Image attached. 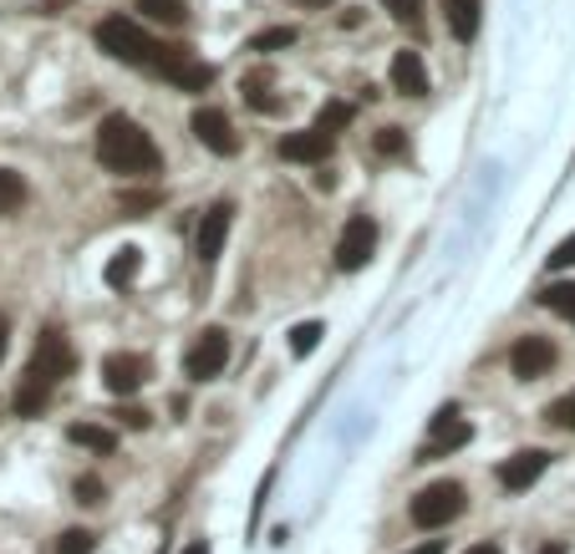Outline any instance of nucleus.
I'll return each mask as SVG.
<instances>
[{
  "instance_id": "nucleus-1",
  "label": "nucleus",
  "mask_w": 575,
  "mask_h": 554,
  "mask_svg": "<svg viewBox=\"0 0 575 554\" xmlns=\"http://www.w3.org/2000/svg\"><path fill=\"white\" fill-rule=\"evenodd\" d=\"M77 371V351L56 326H46L36 336V351H31L26 371H21V387H15V417H41V408L52 402L56 382Z\"/></svg>"
},
{
  "instance_id": "nucleus-2",
  "label": "nucleus",
  "mask_w": 575,
  "mask_h": 554,
  "mask_svg": "<svg viewBox=\"0 0 575 554\" xmlns=\"http://www.w3.org/2000/svg\"><path fill=\"white\" fill-rule=\"evenodd\" d=\"M97 163L112 173H159L163 153L133 118L112 112V118H102V128H97Z\"/></svg>"
},
{
  "instance_id": "nucleus-3",
  "label": "nucleus",
  "mask_w": 575,
  "mask_h": 554,
  "mask_svg": "<svg viewBox=\"0 0 575 554\" xmlns=\"http://www.w3.org/2000/svg\"><path fill=\"white\" fill-rule=\"evenodd\" d=\"M97 46L108 56H118V62H128V66H159V56H163V46L153 36H148L138 21H128V15H108V21H97Z\"/></svg>"
},
{
  "instance_id": "nucleus-4",
  "label": "nucleus",
  "mask_w": 575,
  "mask_h": 554,
  "mask_svg": "<svg viewBox=\"0 0 575 554\" xmlns=\"http://www.w3.org/2000/svg\"><path fill=\"white\" fill-rule=\"evenodd\" d=\"M464 509H468L464 484H454V478H438V484H428V489L413 499V524L417 529H443V524H454Z\"/></svg>"
},
{
  "instance_id": "nucleus-5",
  "label": "nucleus",
  "mask_w": 575,
  "mask_h": 554,
  "mask_svg": "<svg viewBox=\"0 0 575 554\" xmlns=\"http://www.w3.org/2000/svg\"><path fill=\"white\" fill-rule=\"evenodd\" d=\"M229 361V336L219 326L199 330V341L184 351V377L188 382H209V377H219Z\"/></svg>"
},
{
  "instance_id": "nucleus-6",
  "label": "nucleus",
  "mask_w": 575,
  "mask_h": 554,
  "mask_svg": "<svg viewBox=\"0 0 575 554\" xmlns=\"http://www.w3.org/2000/svg\"><path fill=\"white\" fill-rule=\"evenodd\" d=\"M153 72L169 77L174 87H184V93H209V82H215V66L199 62V56L184 52V46H163V56H159Z\"/></svg>"
},
{
  "instance_id": "nucleus-7",
  "label": "nucleus",
  "mask_w": 575,
  "mask_h": 554,
  "mask_svg": "<svg viewBox=\"0 0 575 554\" xmlns=\"http://www.w3.org/2000/svg\"><path fill=\"white\" fill-rule=\"evenodd\" d=\"M377 250V225L367 219V214H351L347 229H341V239H336V270H361V264L372 260Z\"/></svg>"
},
{
  "instance_id": "nucleus-8",
  "label": "nucleus",
  "mask_w": 575,
  "mask_h": 554,
  "mask_svg": "<svg viewBox=\"0 0 575 554\" xmlns=\"http://www.w3.org/2000/svg\"><path fill=\"white\" fill-rule=\"evenodd\" d=\"M229 225H235V204H229V198H219V204H209V209H204L199 235H194V254H199V264H215L219 254H225Z\"/></svg>"
},
{
  "instance_id": "nucleus-9",
  "label": "nucleus",
  "mask_w": 575,
  "mask_h": 554,
  "mask_svg": "<svg viewBox=\"0 0 575 554\" xmlns=\"http://www.w3.org/2000/svg\"><path fill=\"white\" fill-rule=\"evenodd\" d=\"M188 128H194V138H199L209 153H219V159H235V153H240V138H235V128H229V118L219 107H199V112L188 118Z\"/></svg>"
},
{
  "instance_id": "nucleus-10",
  "label": "nucleus",
  "mask_w": 575,
  "mask_h": 554,
  "mask_svg": "<svg viewBox=\"0 0 575 554\" xmlns=\"http://www.w3.org/2000/svg\"><path fill=\"white\" fill-rule=\"evenodd\" d=\"M148 377H153V367H148V357H138V351H112V357L102 361V382L118 397H133Z\"/></svg>"
},
{
  "instance_id": "nucleus-11",
  "label": "nucleus",
  "mask_w": 575,
  "mask_h": 554,
  "mask_svg": "<svg viewBox=\"0 0 575 554\" xmlns=\"http://www.w3.org/2000/svg\"><path fill=\"white\" fill-rule=\"evenodd\" d=\"M550 468V453L545 448H520L509 453L505 463H499V484H505L509 493H524L530 484H540V474Z\"/></svg>"
},
{
  "instance_id": "nucleus-12",
  "label": "nucleus",
  "mask_w": 575,
  "mask_h": 554,
  "mask_svg": "<svg viewBox=\"0 0 575 554\" xmlns=\"http://www.w3.org/2000/svg\"><path fill=\"white\" fill-rule=\"evenodd\" d=\"M550 367H555V341H545V336H524V341H514V351H509V371H514L520 382H535Z\"/></svg>"
},
{
  "instance_id": "nucleus-13",
  "label": "nucleus",
  "mask_w": 575,
  "mask_h": 554,
  "mask_svg": "<svg viewBox=\"0 0 575 554\" xmlns=\"http://www.w3.org/2000/svg\"><path fill=\"white\" fill-rule=\"evenodd\" d=\"M468 437H474V427L458 423V408H443L438 417H433V443H428L423 453H417V463H433V458H443V453L464 448Z\"/></svg>"
},
{
  "instance_id": "nucleus-14",
  "label": "nucleus",
  "mask_w": 575,
  "mask_h": 554,
  "mask_svg": "<svg viewBox=\"0 0 575 554\" xmlns=\"http://www.w3.org/2000/svg\"><path fill=\"white\" fill-rule=\"evenodd\" d=\"M392 87L402 97H428V66L417 52H398L392 56Z\"/></svg>"
},
{
  "instance_id": "nucleus-15",
  "label": "nucleus",
  "mask_w": 575,
  "mask_h": 554,
  "mask_svg": "<svg viewBox=\"0 0 575 554\" xmlns=\"http://www.w3.org/2000/svg\"><path fill=\"white\" fill-rule=\"evenodd\" d=\"M326 153H332V138H326V132H316V128L285 132V138H281V159H291V163H322Z\"/></svg>"
},
{
  "instance_id": "nucleus-16",
  "label": "nucleus",
  "mask_w": 575,
  "mask_h": 554,
  "mask_svg": "<svg viewBox=\"0 0 575 554\" xmlns=\"http://www.w3.org/2000/svg\"><path fill=\"white\" fill-rule=\"evenodd\" d=\"M443 21L458 41H474L479 36V21H484V6L479 0H443Z\"/></svg>"
},
{
  "instance_id": "nucleus-17",
  "label": "nucleus",
  "mask_w": 575,
  "mask_h": 554,
  "mask_svg": "<svg viewBox=\"0 0 575 554\" xmlns=\"http://www.w3.org/2000/svg\"><path fill=\"white\" fill-rule=\"evenodd\" d=\"M67 437L77 443V448L102 453V458H108V453L118 448V433H112V427H102V423H72V427H67Z\"/></svg>"
},
{
  "instance_id": "nucleus-18",
  "label": "nucleus",
  "mask_w": 575,
  "mask_h": 554,
  "mask_svg": "<svg viewBox=\"0 0 575 554\" xmlns=\"http://www.w3.org/2000/svg\"><path fill=\"white\" fill-rule=\"evenodd\" d=\"M138 264H143V254L128 245V250H118L108 260V270H102V280H108L112 291H122V285H133V275H138Z\"/></svg>"
},
{
  "instance_id": "nucleus-19",
  "label": "nucleus",
  "mask_w": 575,
  "mask_h": 554,
  "mask_svg": "<svg viewBox=\"0 0 575 554\" xmlns=\"http://www.w3.org/2000/svg\"><path fill=\"white\" fill-rule=\"evenodd\" d=\"M138 11L159 26H188V6L184 0H138Z\"/></svg>"
},
{
  "instance_id": "nucleus-20",
  "label": "nucleus",
  "mask_w": 575,
  "mask_h": 554,
  "mask_svg": "<svg viewBox=\"0 0 575 554\" xmlns=\"http://www.w3.org/2000/svg\"><path fill=\"white\" fill-rule=\"evenodd\" d=\"M540 301H545V311H555L561 321H571V326H575V280L545 285V291H540Z\"/></svg>"
},
{
  "instance_id": "nucleus-21",
  "label": "nucleus",
  "mask_w": 575,
  "mask_h": 554,
  "mask_svg": "<svg viewBox=\"0 0 575 554\" xmlns=\"http://www.w3.org/2000/svg\"><path fill=\"white\" fill-rule=\"evenodd\" d=\"M26 204V178L15 169H0V214H15Z\"/></svg>"
},
{
  "instance_id": "nucleus-22",
  "label": "nucleus",
  "mask_w": 575,
  "mask_h": 554,
  "mask_svg": "<svg viewBox=\"0 0 575 554\" xmlns=\"http://www.w3.org/2000/svg\"><path fill=\"white\" fill-rule=\"evenodd\" d=\"M382 6H388L392 21H398V26H408L413 36L423 31V0H382Z\"/></svg>"
},
{
  "instance_id": "nucleus-23",
  "label": "nucleus",
  "mask_w": 575,
  "mask_h": 554,
  "mask_svg": "<svg viewBox=\"0 0 575 554\" xmlns=\"http://www.w3.org/2000/svg\"><path fill=\"white\" fill-rule=\"evenodd\" d=\"M347 122H351V102H326L322 112H316V132H326V138H336Z\"/></svg>"
},
{
  "instance_id": "nucleus-24",
  "label": "nucleus",
  "mask_w": 575,
  "mask_h": 554,
  "mask_svg": "<svg viewBox=\"0 0 575 554\" xmlns=\"http://www.w3.org/2000/svg\"><path fill=\"white\" fill-rule=\"evenodd\" d=\"M93 550H97V534H93V529H67V534L52 544V554H93Z\"/></svg>"
},
{
  "instance_id": "nucleus-25",
  "label": "nucleus",
  "mask_w": 575,
  "mask_h": 554,
  "mask_svg": "<svg viewBox=\"0 0 575 554\" xmlns=\"http://www.w3.org/2000/svg\"><path fill=\"white\" fill-rule=\"evenodd\" d=\"M322 336H326L322 321H306V326H295V330H291V351H295V357H311Z\"/></svg>"
},
{
  "instance_id": "nucleus-26",
  "label": "nucleus",
  "mask_w": 575,
  "mask_h": 554,
  "mask_svg": "<svg viewBox=\"0 0 575 554\" xmlns=\"http://www.w3.org/2000/svg\"><path fill=\"white\" fill-rule=\"evenodd\" d=\"M250 46L254 52H285V46H295V31L291 26H270V31H260Z\"/></svg>"
},
{
  "instance_id": "nucleus-27",
  "label": "nucleus",
  "mask_w": 575,
  "mask_h": 554,
  "mask_svg": "<svg viewBox=\"0 0 575 554\" xmlns=\"http://www.w3.org/2000/svg\"><path fill=\"white\" fill-rule=\"evenodd\" d=\"M545 423L571 427V433H575V392H571V397H561V402H550V408H545Z\"/></svg>"
},
{
  "instance_id": "nucleus-28",
  "label": "nucleus",
  "mask_w": 575,
  "mask_h": 554,
  "mask_svg": "<svg viewBox=\"0 0 575 554\" xmlns=\"http://www.w3.org/2000/svg\"><path fill=\"white\" fill-rule=\"evenodd\" d=\"M102 493H108V489H102V478H97V474H82L77 478V499L82 503H102Z\"/></svg>"
},
{
  "instance_id": "nucleus-29",
  "label": "nucleus",
  "mask_w": 575,
  "mask_h": 554,
  "mask_svg": "<svg viewBox=\"0 0 575 554\" xmlns=\"http://www.w3.org/2000/svg\"><path fill=\"white\" fill-rule=\"evenodd\" d=\"M118 204H122V214H133V219H138V214H148L153 204H159V194H122Z\"/></svg>"
},
{
  "instance_id": "nucleus-30",
  "label": "nucleus",
  "mask_w": 575,
  "mask_h": 554,
  "mask_svg": "<svg viewBox=\"0 0 575 554\" xmlns=\"http://www.w3.org/2000/svg\"><path fill=\"white\" fill-rule=\"evenodd\" d=\"M571 264H575V235L561 239V245L550 250V270H571Z\"/></svg>"
},
{
  "instance_id": "nucleus-31",
  "label": "nucleus",
  "mask_w": 575,
  "mask_h": 554,
  "mask_svg": "<svg viewBox=\"0 0 575 554\" xmlns=\"http://www.w3.org/2000/svg\"><path fill=\"white\" fill-rule=\"evenodd\" d=\"M118 423H128V427H133V433H143V427L153 423V417H148L143 408H133V402H128V408H118Z\"/></svg>"
},
{
  "instance_id": "nucleus-32",
  "label": "nucleus",
  "mask_w": 575,
  "mask_h": 554,
  "mask_svg": "<svg viewBox=\"0 0 575 554\" xmlns=\"http://www.w3.org/2000/svg\"><path fill=\"white\" fill-rule=\"evenodd\" d=\"M377 153H402V128H382V132H377Z\"/></svg>"
},
{
  "instance_id": "nucleus-33",
  "label": "nucleus",
  "mask_w": 575,
  "mask_h": 554,
  "mask_svg": "<svg viewBox=\"0 0 575 554\" xmlns=\"http://www.w3.org/2000/svg\"><path fill=\"white\" fill-rule=\"evenodd\" d=\"M408 554H443V544L428 540V544H417V550H408Z\"/></svg>"
},
{
  "instance_id": "nucleus-34",
  "label": "nucleus",
  "mask_w": 575,
  "mask_h": 554,
  "mask_svg": "<svg viewBox=\"0 0 575 554\" xmlns=\"http://www.w3.org/2000/svg\"><path fill=\"white\" fill-rule=\"evenodd\" d=\"M6 346H11V326H6V316H0V357H6Z\"/></svg>"
},
{
  "instance_id": "nucleus-35",
  "label": "nucleus",
  "mask_w": 575,
  "mask_h": 554,
  "mask_svg": "<svg viewBox=\"0 0 575 554\" xmlns=\"http://www.w3.org/2000/svg\"><path fill=\"white\" fill-rule=\"evenodd\" d=\"M464 554H505L499 544H474V550H464Z\"/></svg>"
},
{
  "instance_id": "nucleus-36",
  "label": "nucleus",
  "mask_w": 575,
  "mask_h": 554,
  "mask_svg": "<svg viewBox=\"0 0 575 554\" xmlns=\"http://www.w3.org/2000/svg\"><path fill=\"white\" fill-rule=\"evenodd\" d=\"M535 554H565V544H540Z\"/></svg>"
},
{
  "instance_id": "nucleus-37",
  "label": "nucleus",
  "mask_w": 575,
  "mask_h": 554,
  "mask_svg": "<svg viewBox=\"0 0 575 554\" xmlns=\"http://www.w3.org/2000/svg\"><path fill=\"white\" fill-rule=\"evenodd\" d=\"M184 554H209V550H204V544H188V550Z\"/></svg>"
}]
</instances>
